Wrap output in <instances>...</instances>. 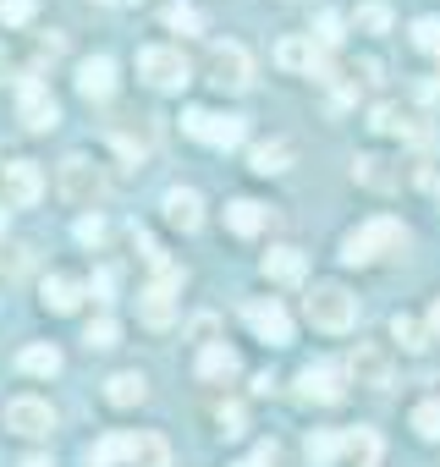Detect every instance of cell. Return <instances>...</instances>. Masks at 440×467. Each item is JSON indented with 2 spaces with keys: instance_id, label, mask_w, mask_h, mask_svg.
<instances>
[{
  "instance_id": "8d00e7d4",
  "label": "cell",
  "mask_w": 440,
  "mask_h": 467,
  "mask_svg": "<svg viewBox=\"0 0 440 467\" xmlns=\"http://www.w3.org/2000/svg\"><path fill=\"white\" fill-rule=\"evenodd\" d=\"M100 237H105V220L100 214H83L78 220V243H100Z\"/></svg>"
},
{
  "instance_id": "8fae6325",
  "label": "cell",
  "mask_w": 440,
  "mask_h": 467,
  "mask_svg": "<svg viewBox=\"0 0 440 467\" xmlns=\"http://www.w3.org/2000/svg\"><path fill=\"white\" fill-rule=\"evenodd\" d=\"M17 116H23V127H34V132H50V127L61 121V110H56V99H50V88H45L39 78H23V88H17Z\"/></svg>"
},
{
  "instance_id": "7a4b0ae2",
  "label": "cell",
  "mask_w": 440,
  "mask_h": 467,
  "mask_svg": "<svg viewBox=\"0 0 440 467\" xmlns=\"http://www.w3.org/2000/svg\"><path fill=\"white\" fill-rule=\"evenodd\" d=\"M303 314H309V325H314V330L341 336V330H352V325H358V297H352L347 286H336V281H320V286L303 297Z\"/></svg>"
},
{
  "instance_id": "d4e9b609",
  "label": "cell",
  "mask_w": 440,
  "mask_h": 467,
  "mask_svg": "<svg viewBox=\"0 0 440 467\" xmlns=\"http://www.w3.org/2000/svg\"><path fill=\"white\" fill-rule=\"evenodd\" d=\"M391 336L407 347V352H418V347H429L435 336H429V325H418L413 314H391Z\"/></svg>"
},
{
  "instance_id": "277c9868",
  "label": "cell",
  "mask_w": 440,
  "mask_h": 467,
  "mask_svg": "<svg viewBox=\"0 0 440 467\" xmlns=\"http://www.w3.org/2000/svg\"><path fill=\"white\" fill-rule=\"evenodd\" d=\"M61 198H67V203H78V209H94V203L105 198V171H100L89 154L61 160Z\"/></svg>"
},
{
  "instance_id": "5bb4252c",
  "label": "cell",
  "mask_w": 440,
  "mask_h": 467,
  "mask_svg": "<svg viewBox=\"0 0 440 467\" xmlns=\"http://www.w3.org/2000/svg\"><path fill=\"white\" fill-rule=\"evenodd\" d=\"M298 396H303V401H320V407H336V401L347 396V379H341L330 363H309V368L298 374Z\"/></svg>"
},
{
  "instance_id": "e0dca14e",
  "label": "cell",
  "mask_w": 440,
  "mask_h": 467,
  "mask_svg": "<svg viewBox=\"0 0 440 467\" xmlns=\"http://www.w3.org/2000/svg\"><path fill=\"white\" fill-rule=\"evenodd\" d=\"M165 220L182 225V231H198V220H204V198H198L193 187H171V192H165Z\"/></svg>"
},
{
  "instance_id": "ac0fdd59",
  "label": "cell",
  "mask_w": 440,
  "mask_h": 467,
  "mask_svg": "<svg viewBox=\"0 0 440 467\" xmlns=\"http://www.w3.org/2000/svg\"><path fill=\"white\" fill-rule=\"evenodd\" d=\"M226 225L237 231V237H259V231L270 225V209L254 203V198H232V203H226Z\"/></svg>"
},
{
  "instance_id": "60d3db41",
  "label": "cell",
  "mask_w": 440,
  "mask_h": 467,
  "mask_svg": "<svg viewBox=\"0 0 440 467\" xmlns=\"http://www.w3.org/2000/svg\"><path fill=\"white\" fill-rule=\"evenodd\" d=\"M23 467H50V462H45V456H34V462H23Z\"/></svg>"
},
{
  "instance_id": "cb8c5ba5",
  "label": "cell",
  "mask_w": 440,
  "mask_h": 467,
  "mask_svg": "<svg viewBox=\"0 0 440 467\" xmlns=\"http://www.w3.org/2000/svg\"><path fill=\"white\" fill-rule=\"evenodd\" d=\"M292 154H298V149H292L287 138H270V143H259V149H254V171H259V176H276V171H287V165H292Z\"/></svg>"
},
{
  "instance_id": "836d02e7",
  "label": "cell",
  "mask_w": 440,
  "mask_h": 467,
  "mask_svg": "<svg viewBox=\"0 0 440 467\" xmlns=\"http://www.w3.org/2000/svg\"><path fill=\"white\" fill-rule=\"evenodd\" d=\"M413 45L429 50V56H440V17H418L413 23Z\"/></svg>"
},
{
  "instance_id": "4fadbf2b",
  "label": "cell",
  "mask_w": 440,
  "mask_h": 467,
  "mask_svg": "<svg viewBox=\"0 0 440 467\" xmlns=\"http://www.w3.org/2000/svg\"><path fill=\"white\" fill-rule=\"evenodd\" d=\"M176 286H182V275L165 270L154 286L138 292V314H143V325H171V319H176Z\"/></svg>"
},
{
  "instance_id": "8992f818",
  "label": "cell",
  "mask_w": 440,
  "mask_h": 467,
  "mask_svg": "<svg viewBox=\"0 0 440 467\" xmlns=\"http://www.w3.org/2000/svg\"><path fill=\"white\" fill-rule=\"evenodd\" d=\"M182 132L198 138V143H215V149H237L248 138V127L237 116H215V110H187L182 116Z\"/></svg>"
},
{
  "instance_id": "9c48e42d",
  "label": "cell",
  "mask_w": 440,
  "mask_h": 467,
  "mask_svg": "<svg viewBox=\"0 0 440 467\" xmlns=\"http://www.w3.org/2000/svg\"><path fill=\"white\" fill-rule=\"evenodd\" d=\"M0 192H6V203H17V209L39 203V192H45L39 165L34 160H6V165H0Z\"/></svg>"
},
{
  "instance_id": "d6986e66",
  "label": "cell",
  "mask_w": 440,
  "mask_h": 467,
  "mask_svg": "<svg viewBox=\"0 0 440 467\" xmlns=\"http://www.w3.org/2000/svg\"><path fill=\"white\" fill-rule=\"evenodd\" d=\"M143 396H149V379H143L138 368H121V374L105 379V401H110V407H138Z\"/></svg>"
},
{
  "instance_id": "83f0119b",
  "label": "cell",
  "mask_w": 440,
  "mask_h": 467,
  "mask_svg": "<svg viewBox=\"0 0 440 467\" xmlns=\"http://www.w3.org/2000/svg\"><path fill=\"white\" fill-rule=\"evenodd\" d=\"M352 176H358L363 187H396V176H391V171H385V160H374V154L352 160Z\"/></svg>"
},
{
  "instance_id": "ab89813d",
  "label": "cell",
  "mask_w": 440,
  "mask_h": 467,
  "mask_svg": "<svg viewBox=\"0 0 440 467\" xmlns=\"http://www.w3.org/2000/svg\"><path fill=\"white\" fill-rule=\"evenodd\" d=\"M429 336H435V341H440V297H435V303H429Z\"/></svg>"
},
{
  "instance_id": "7bdbcfd3",
  "label": "cell",
  "mask_w": 440,
  "mask_h": 467,
  "mask_svg": "<svg viewBox=\"0 0 440 467\" xmlns=\"http://www.w3.org/2000/svg\"><path fill=\"white\" fill-rule=\"evenodd\" d=\"M100 6H116V0H100Z\"/></svg>"
},
{
  "instance_id": "b9f144b4",
  "label": "cell",
  "mask_w": 440,
  "mask_h": 467,
  "mask_svg": "<svg viewBox=\"0 0 440 467\" xmlns=\"http://www.w3.org/2000/svg\"><path fill=\"white\" fill-rule=\"evenodd\" d=\"M0 72H6V50H0Z\"/></svg>"
},
{
  "instance_id": "74e56055",
  "label": "cell",
  "mask_w": 440,
  "mask_h": 467,
  "mask_svg": "<svg viewBox=\"0 0 440 467\" xmlns=\"http://www.w3.org/2000/svg\"><path fill=\"white\" fill-rule=\"evenodd\" d=\"M220 429H226V434H243V407H220Z\"/></svg>"
},
{
  "instance_id": "52a82bcc",
  "label": "cell",
  "mask_w": 440,
  "mask_h": 467,
  "mask_svg": "<svg viewBox=\"0 0 440 467\" xmlns=\"http://www.w3.org/2000/svg\"><path fill=\"white\" fill-rule=\"evenodd\" d=\"M0 418H6V429L23 434V440H45V434L56 429V412H50V401H39V396H12Z\"/></svg>"
},
{
  "instance_id": "f546056e",
  "label": "cell",
  "mask_w": 440,
  "mask_h": 467,
  "mask_svg": "<svg viewBox=\"0 0 440 467\" xmlns=\"http://www.w3.org/2000/svg\"><path fill=\"white\" fill-rule=\"evenodd\" d=\"M83 341H89L94 352H105V347H116V341H121V325H116L110 314H100V319L89 325V336H83Z\"/></svg>"
},
{
  "instance_id": "3957f363",
  "label": "cell",
  "mask_w": 440,
  "mask_h": 467,
  "mask_svg": "<svg viewBox=\"0 0 440 467\" xmlns=\"http://www.w3.org/2000/svg\"><path fill=\"white\" fill-rule=\"evenodd\" d=\"M138 78H143L149 88L171 94V88L187 83V56L171 50V45H143V50H138Z\"/></svg>"
},
{
  "instance_id": "9a60e30c",
  "label": "cell",
  "mask_w": 440,
  "mask_h": 467,
  "mask_svg": "<svg viewBox=\"0 0 440 467\" xmlns=\"http://www.w3.org/2000/svg\"><path fill=\"white\" fill-rule=\"evenodd\" d=\"M121 462H132V467H171V445L160 434L138 429V434H121Z\"/></svg>"
},
{
  "instance_id": "603a6c76",
  "label": "cell",
  "mask_w": 440,
  "mask_h": 467,
  "mask_svg": "<svg viewBox=\"0 0 440 467\" xmlns=\"http://www.w3.org/2000/svg\"><path fill=\"white\" fill-rule=\"evenodd\" d=\"M78 303H83V286H78L72 275H50V281H45V308H50V314H72Z\"/></svg>"
},
{
  "instance_id": "6da1fadb",
  "label": "cell",
  "mask_w": 440,
  "mask_h": 467,
  "mask_svg": "<svg viewBox=\"0 0 440 467\" xmlns=\"http://www.w3.org/2000/svg\"><path fill=\"white\" fill-rule=\"evenodd\" d=\"M402 243H407L402 220H391V214H380V220H363L358 231H347V237H341V265H374V259L396 254Z\"/></svg>"
},
{
  "instance_id": "30bf717a",
  "label": "cell",
  "mask_w": 440,
  "mask_h": 467,
  "mask_svg": "<svg viewBox=\"0 0 440 467\" xmlns=\"http://www.w3.org/2000/svg\"><path fill=\"white\" fill-rule=\"evenodd\" d=\"M276 61H281L287 72H309V78H330V61H325V50L314 45V34H292V39H281V45H276Z\"/></svg>"
},
{
  "instance_id": "484cf974",
  "label": "cell",
  "mask_w": 440,
  "mask_h": 467,
  "mask_svg": "<svg viewBox=\"0 0 440 467\" xmlns=\"http://www.w3.org/2000/svg\"><path fill=\"white\" fill-rule=\"evenodd\" d=\"M17 363H23V374H45V379L61 374V352H56V347H23Z\"/></svg>"
},
{
  "instance_id": "ba28073f",
  "label": "cell",
  "mask_w": 440,
  "mask_h": 467,
  "mask_svg": "<svg viewBox=\"0 0 440 467\" xmlns=\"http://www.w3.org/2000/svg\"><path fill=\"white\" fill-rule=\"evenodd\" d=\"M243 319H248V330H254L259 341H270V347H287V341H292V319H287V308H281L276 297L243 303Z\"/></svg>"
},
{
  "instance_id": "5b68a950",
  "label": "cell",
  "mask_w": 440,
  "mask_h": 467,
  "mask_svg": "<svg viewBox=\"0 0 440 467\" xmlns=\"http://www.w3.org/2000/svg\"><path fill=\"white\" fill-rule=\"evenodd\" d=\"M209 83L215 88H232V94H243L248 83H254V56L243 50V45H215L209 50Z\"/></svg>"
},
{
  "instance_id": "f1b7e54d",
  "label": "cell",
  "mask_w": 440,
  "mask_h": 467,
  "mask_svg": "<svg viewBox=\"0 0 440 467\" xmlns=\"http://www.w3.org/2000/svg\"><path fill=\"white\" fill-rule=\"evenodd\" d=\"M413 429H418V440H440V396L413 407Z\"/></svg>"
},
{
  "instance_id": "44dd1931",
  "label": "cell",
  "mask_w": 440,
  "mask_h": 467,
  "mask_svg": "<svg viewBox=\"0 0 440 467\" xmlns=\"http://www.w3.org/2000/svg\"><path fill=\"white\" fill-rule=\"evenodd\" d=\"M341 456H347L352 467H374V462H380V434H374V429H347V434H341Z\"/></svg>"
},
{
  "instance_id": "f35d334b",
  "label": "cell",
  "mask_w": 440,
  "mask_h": 467,
  "mask_svg": "<svg viewBox=\"0 0 440 467\" xmlns=\"http://www.w3.org/2000/svg\"><path fill=\"white\" fill-rule=\"evenodd\" d=\"M110 286H116V275H110V270H100V275H94V292H100V297H110Z\"/></svg>"
},
{
  "instance_id": "4316f807",
  "label": "cell",
  "mask_w": 440,
  "mask_h": 467,
  "mask_svg": "<svg viewBox=\"0 0 440 467\" xmlns=\"http://www.w3.org/2000/svg\"><path fill=\"white\" fill-rule=\"evenodd\" d=\"M336 456H341V434H330V429H314V434H309V462H314V467H330Z\"/></svg>"
},
{
  "instance_id": "d590c367",
  "label": "cell",
  "mask_w": 440,
  "mask_h": 467,
  "mask_svg": "<svg viewBox=\"0 0 440 467\" xmlns=\"http://www.w3.org/2000/svg\"><path fill=\"white\" fill-rule=\"evenodd\" d=\"M0 270H6V275H23V270H28V248H23V243L0 248Z\"/></svg>"
},
{
  "instance_id": "d6a6232c",
  "label": "cell",
  "mask_w": 440,
  "mask_h": 467,
  "mask_svg": "<svg viewBox=\"0 0 440 467\" xmlns=\"http://www.w3.org/2000/svg\"><path fill=\"white\" fill-rule=\"evenodd\" d=\"M165 23H171L176 34H198V28H204V17H198V6H187V0H176V6L165 12Z\"/></svg>"
},
{
  "instance_id": "4dcf8cb0",
  "label": "cell",
  "mask_w": 440,
  "mask_h": 467,
  "mask_svg": "<svg viewBox=\"0 0 440 467\" xmlns=\"http://www.w3.org/2000/svg\"><path fill=\"white\" fill-rule=\"evenodd\" d=\"M358 28H363V34H385V28H391V6H385V0L358 6Z\"/></svg>"
},
{
  "instance_id": "2e32d148",
  "label": "cell",
  "mask_w": 440,
  "mask_h": 467,
  "mask_svg": "<svg viewBox=\"0 0 440 467\" xmlns=\"http://www.w3.org/2000/svg\"><path fill=\"white\" fill-rule=\"evenodd\" d=\"M78 94L83 99H110L116 94V61L110 56H89L78 67Z\"/></svg>"
},
{
  "instance_id": "7402d4cb",
  "label": "cell",
  "mask_w": 440,
  "mask_h": 467,
  "mask_svg": "<svg viewBox=\"0 0 440 467\" xmlns=\"http://www.w3.org/2000/svg\"><path fill=\"white\" fill-rule=\"evenodd\" d=\"M265 275L281 281V286L303 281V254H298V248H270V254H265Z\"/></svg>"
},
{
  "instance_id": "e575fe53",
  "label": "cell",
  "mask_w": 440,
  "mask_h": 467,
  "mask_svg": "<svg viewBox=\"0 0 440 467\" xmlns=\"http://www.w3.org/2000/svg\"><path fill=\"white\" fill-rule=\"evenodd\" d=\"M34 17V0H0V23L6 28H23Z\"/></svg>"
},
{
  "instance_id": "1f68e13d",
  "label": "cell",
  "mask_w": 440,
  "mask_h": 467,
  "mask_svg": "<svg viewBox=\"0 0 440 467\" xmlns=\"http://www.w3.org/2000/svg\"><path fill=\"white\" fill-rule=\"evenodd\" d=\"M341 28H347V23H341L336 12H320V17H314V45H320V50L341 45Z\"/></svg>"
},
{
  "instance_id": "ee69618b",
  "label": "cell",
  "mask_w": 440,
  "mask_h": 467,
  "mask_svg": "<svg viewBox=\"0 0 440 467\" xmlns=\"http://www.w3.org/2000/svg\"><path fill=\"white\" fill-rule=\"evenodd\" d=\"M435 198H440V182H435Z\"/></svg>"
},
{
  "instance_id": "7c38bea8",
  "label": "cell",
  "mask_w": 440,
  "mask_h": 467,
  "mask_svg": "<svg viewBox=\"0 0 440 467\" xmlns=\"http://www.w3.org/2000/svg\"><path fill=\"white\" fill-rule=\"evenodd\" d=\"M347 379L352 385H391V352L380 347V341H358L352 347V358H347Z\"/></svg>"
},
{
  "instance_id": "ffe728a7",
  "label": "cell",
  "mask_w": 440,
  "mask_h": 467,
  "mask_svg": "<svg viewBox=\"0 0 440 467\" xmlns=\"http://www.w3.org/2000/svg\"><path fill=\"white\" fill-rule=\"evenodd\" d=\"M198 374H204V379H232V374H237V352H232L226 341H204V347H198Z\"/></svg>"
}]
</instances>
